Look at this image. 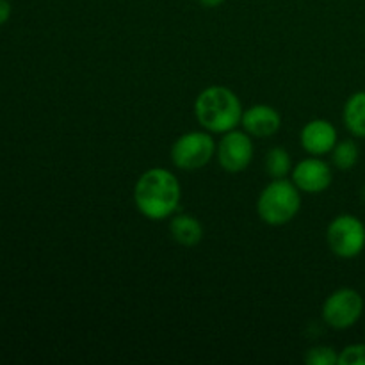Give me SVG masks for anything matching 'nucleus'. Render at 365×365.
<instances>
[{
    "instance_id": "1",
    "label": "nucleus",
    "mask_w": 365,
    "mask_h": 365,
    "mask_svg": "<svg viewBox=\"0 0 365 365\" xmlns=\"http://www.w3.org/2000/svg\"><path fill=\"white\" fill-rule=\"evenodd\" d=\"M182 187L175 173L166 168L146 170L134 185V203L139 214L152 221L168 220L177 212Z\"/></svg>"
},
{
    "instance_id": "2",
    "label": "nucleus",
    "mask_w": 365,
    "mask_h": 365,
    "mask_svg": "<svg viewBox=\"0 0 365 365\" xmlns=\"http://www.w3.org/2000/svg\"><path fill=\"white\" fill-rule=\"evenodd\" d=\"M242 103L232 89L225 86L205 88L195 100V116L210 134H227L237 128L242 120Z\"/></svg>"
},
{
    "instance_id": "3",
    "label": "nucleus",
    "mask_w": 365,
    "mask_h": 365,
    "mask_svg": "<svg viewBox=\"0 0 365 365\" xmlns=\"http://www.w3.org/2000/svg\"><path fill=\"white\" fill-rule=\"evenodd\" d=\"M302 209V191L292 180L277 178L260 191L257 198L259 217L269 227H284L298 216Z\"/></svg>"
},
{
    "instance_id": "4",
    "label": "nucleus",
    "mask_w": 365,
    "mask_h": 365,
    "mask_svg": "<svg viewBox=\"0 0 365 365\" xmlns=\"http://www.w3.org/2000/svg\"><path fill=\"white\" fill-rule=\"evenodd\" d=\"M216 141L207 130H191L178 135L171 146V163L182 171H198L216 155Z\"/></svg>"
},
{
    "instance_id": "5",
    "label": "nucleus",
    "mask_w": 365,
    "mask_h": 365,
    "mask_svg": "<svg viewBox=\"0 0 365 365\" xmlns=\"http://www.w3.org/2000/svg\"><path fill=\"white\" fill-rule=\"evenodd\" d=\"M327 245L339 259H356L365 250V225L353 214L334 217L327 228Z\"/></svg>"
},
{
    "instance_id": "6",
    "label": "nucleus",
    "mask_w": 365,
    "mask_h": 365,
    "mask_svg": "<svg viewBox=\"0 0 365 365\" xmlns=\"http://www.w3.org/2000/svg\"><path fill=\"white\" fill-rule=\"evenodd\" d=\"M364 314V298L351 287H342L331 292L323 303L321 316L334 330H348L355 327Z\"/></svg>"
},
{
    "instance_id": "7",
    "label": "nucleus",
    "mask_w": 365,
    "mask_h": 365,
    "mask_svg": "<svg viewBox=\"0 0 365 365\" xmlns=\"http://www.w3.org/2000/svg\"><path fill=\"white\" fill-rule=\"evenodd\" d=\"M253 138L245 130H230L223 134L216 148L220 166L228 173H241L253 160Z\"/></svg>"
},
{
    "instance_id": "8",
    "label": "nucleus",
    "mask_w": 365,
    "mask_h": 365,
    "mask_svg": "<svg viewBox=\"0 0 365 365\" xmlns=\"http://www.w3.org/2000/svg\"><path fill=\"white\" fill-rule=\"evenodd\" d=\"M291 180L302 192L319 195L330 187L334 173H331L330 164L324 163L321 157L310 155L309 159L299 160L296 166H292Z\"/></svg>"
},
{
    "instance_id": "9",
    "label": "nucleus",
    "mask_w": 365,
    "mask_h": 365,
    "mask_svg": "<svg viewBox=\"0 0 365 365\" xmlns=\"http://www.w3.org/2000/svg\"><path fill=\"white\" fill-rule=\"evenodd\" d=\"M337 128L330 123L328 120H310L305 127L302 128V148L305 150L309 155L323 157L327 153H331L335 145L339 143Z\"/></svg>"
},
{
    "instance_id": "10",
    "label": "nucleus",
    "mask_w": 365,
    "mask_h": 365,
    "mask_svg": "<svg viewBox=\"0 0 365 365\" xmlns=\"http://www.w3.org/2000/svg\"><path fill=\"white\" fill-rule=\"evenodd\" d=\"M242 130L248 132L252 138H271L282 127V116L274 107L266 103H257L242 113Z\"/></svg>"
},
{
    "instance_id": "11",
    "label": "nucleus",
    "mask_w": 365,
    "mask_h": 365,
    "mask_svg": "<svg viewBox=\"0 0 365 365\" xmlns=\"http://www.w3.org/2000/svg\"><path fill=\"white\" fill-rule=\"evenodd\" d=\"M170 234L175 242L180 246H196L203 239V227L195 216L189 214H177L170 221Z\"/></svg>"
},
{
    "instance_id": "12",
    "label": "nucleus",
    "mask_w": 365,
    "mask_h": 365,
    "mask_svg": "<svg viewBox=\"0 0 365 365\" xmlns=\"http://www.w3.org/2000/svg\"><path fill=\"white\" fill-rule=\"evenodd\" d=\"M342 120L349 134L365 139V91H356L346 100Z\"/></svg>"
},
{
    "instance_id": "13",
    "label": "nucleus",
    "mask_w": 365,
    "mask_h": 365,
    "mask_svg": "<svg viewBox=\"0 0 365 365\" xmlns=\"http://www.w3.org/2000/svg\"><path fill=\"white\" fill-rule=\"evenodd\" d=\"M264 171L269 175L273 180L285 178L292 171V159L289 152L282 146H274L264 157Z\"/></svg>"
},
{
    "instance_id": "14",
    "label": "nucleus",
    "mask_w": 365,
    "mask_h": 365,
    "mask_svg": "<svg viewBox=\"0 0 365 365\" xmlns=\"http://www.w3.org/2000/svg\"><path fill=\"white\" fill-rule=\"evenodd\" d=\"M360 157L359 145H356L353 139H344V141H339L335 145V148L331 150V163L337 170L341 171H349L356 166Z\"/></svg>"
},
{
    "instance_id": "15",
    "label": "nucleus",
    "mask_w": 365,
    "mask_h": 365,
    "mask_svg": "<svg viewBox=\"0 0 365 365\" xmlns=\"http://www.w3.org/2000/svg\"><path fill=\"white\" fill-rule=\"evenodd\" d=\"M309 365H339V353L330 346H316L305 353Z\"/></svg>"
},
{
    "instance_id": "16",
    "label": "nucleus",
    "mask_w": 365,
    "mask_h": 365,
    "mask_svg": "<svg viewBox=\"0 0 365 365\" xmlns=\"http://www.w3.org/2000/svg\"><path fill=\"white\" fill-rule=\"evenodd\" d=\"M339 365H365V344H349L339 353Z\"/></svg>"
},
{
    "instance_id": "17",
    "label": "nucleus",
    "mask_w": 365,
    "mask_h": 365,
    "mask_svg": "<svg viewBox=\"0 0 365 365\" xmlns=\"http://www.w3.org/2000/svg\"><path fill=\"white\" fill-rule=\"evenodd\" d=\"M13 13V7H11L9 0H0V25L7 24V20L11 18Z\"/></svg>"
},
{
    "instance_id": "18",
    "label": "nucleus",
    "mask_w": 365,
    "mask_h": 365,
    "mask_svg": "<svg viewBox=\"0 0 365 365\" xmlns=\"http://www.w3.org/2000/svg\"><path fill=\"white\" fill-rule=\"evenodd\" d=\"M202 7H207V9H214V7H220L225 0H196Z\"/></svg>"
},
{
    "instance_id": "19",
    "label": "nucleus",
    "mask_w": 365,
    "mask_h": 365,
    "mask_svg": "<svg viewBox=\"0 0 365 365\" xmlns=\"http://www.w3.org/2000/svg\"><path fill=\"white\" fill-rule=\"evenodd\" d=\"M362 192H364V200H365V187H364V191H362Z\"/></svg>"
}]
</instances>
